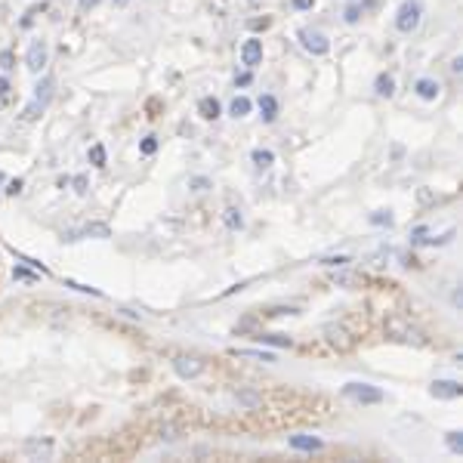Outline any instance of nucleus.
<instances>
[{"label": "nucleus", "mask_w": 463, "mask_h": 463, "mask_svg": "<svg viewBox=\"0 0 463 463\" xmlns=\"http://www.w3.org/2000/svg\"><path fill=\"white\" fill-rule=\"evenodd\" d=\"M251 3H256V0H251Z\"/></svg>", "instance_id": "44"}, {"label": "nucleus", "mask_w": 463, "mask_h": 463, "mask_svg": "<svg viewBox=\"0 0 463 463\" xmlns=\"http://www.w3.org/2000/svg\"><path fill=\"white\" fill-rule=\"evenodd\" d=\"M324 337H327V343L337 346V349H349V346H352V337H349V331H346L343 324H327L324 327Z\"/></svg>", "instance_id": "9"}, {"label": "nucleus", "mask_w": 463, "mask_h": 463, "mask_svg": "<svg viewBox=\"0 0 463 463\" xmlns=\"http://www.w3.org/2000/svg\"><path fill=\"white\" fill-rule=\"evenodd\" d=\"M90 164H93V167H105V146H102V142L90 146Z\"/></svg>", "instance_id": "25"}, {"label": "nucleus", "mask_w": 463, "mask_h": 463, "mask_svg": "<svg viewBox=\"0 0 463 463\" xmlns=\"http://www.w3.org/2000/svg\"><path fill=\"white\" fill-rule=\"evenodd\" d=\"M386 337L398 340V343H411V346H426V337L420 327H414L411 322H405V318H386Z\"/></svg>", "instance_id": "1"}, {"label": "nucleus", "mask_w": 463, "mask_h": 463, "mask_svg": "<svg viewBox=\"0 0 463 463\" xmlns=\"http://www.w3.org/2000/svg\"><path fill=\"white\" fill-rule=\"evenodd\" d=\"M432 201V191H426V189H420V204H430Z\"/></svg>", "instance_id": "42"}, {"label": "nucleus", "mask_w": 463, "mask_h": 463, "mask_svg": "<svg viewBox=\"0 0 463 463\" xmlns=\"http://www.w3.org/2000/svg\"><path fill=\"white\" fill-rule=\"evenodd\" d=\"M260 118L266 120V124H272V120L278 118V99L272 96V93H262L260 96Z\"/></svg>", "instance_id": "15"}, {"label": "nucleus", "mask_w": 463, "mask_h": 463, "mask_svg": "<svg viewBox=\"0 0 463 463\" xmlns=\"http://www.w3.org/2000/svg\"><path fill=\"white\" fill-rule=\"evenodd\" d=\"M25 454L34 460H47L53 454V441L49 439H28L25 441Z\"/></svg>", "instance_id": "11"}, {"label": "nucleus", "mask_w": 463, "mask_h": 463, "mask_svg": "<svg viewBox=\"0 0 463 463\" xmlns=\"http://www.w3.org/2000/svg\"><path fill=\"white\" fill-rule=\"evenodd\" d=\"M0 68L3 71L16 68V56H13V49H0Z\"/></svg>", "instance_id": "29"}, {"label": "nucleus", "mask_w": 463, "mask_h": 463, "mask_svg": "<svg viewBox=\"0 0 463 463\" xmlns=\"http://www.w3.org/2000/svg\"><path fill=\"white\" fill-rule=\"evenodd\" d=\"M253 340L266 346H290V337H284V333H256Z\"/></svg>", "instance_id": "23"}, {"label": "nucleus", "mask_w": 463, "mask_h": 463, "mask_svg": "<svg viewBox=\"0 0 463 463\" xmlns=\"http://www.w3.org/2000/svg\"><path fill=\"white\" fill-rule=\"evenodd\" d=\"M19 191H22V180H13L10 185H6V195H10V198H16Z\"/></svg>", "instance_id": "35"}, {"label": "nucleus", "mask_w": 463, "mask_h": 463, "mask_svg": "<svg viewBox=\"0 0 463 463\" xmlns=\"http://www.w3.org/2000/svg\"><path fill=\"white\" fill-rule=\"evenodd\" d=\"M251 28H253V31H260V28H269V19H253Z\"/></svg>", "instance_id": "40"}, {"label": "nucleus", "mask_w": 463, "mask_h": 463, "mask_svg": "<svg viewBox=\"0 0 463 463\" xmlns=\"http://www.w3.org/2000/svg\"><path fill=\"white\" fill-rule=\"evenodd\" d=\"M288 445L294 448V451H322L324 448V441L322 439H315V436H290L288 439Z\"/></svg>", "instance_id": "14"}, {"label": "nucleus", "mask_w": 463, "mask_h": 463, "mask_svg": "<svg viewBox=\"0 0 463 463\" xmlns=\"http://www.w3.org/2000/svg\"><path fill=\"white\" fill-rule=\"evenodd\" d=\"M99 3V0H81V3H77V6H81V13H87V10H93V6H96Z\"/></svg>", "instance_id": "41"}, {"label": "nucleus", "mask_w": 463, "mask_h": 463, "mask_svg": "<svg viewBox=\"0 0 463 463\" xmlns=\"http://www.w3.org/2000/svg\"><path fill=\"white\" fill-rule=\"evenodd\" d=\"M445 441H448V448H451L454 454H460V451H463V436H460V432H448V439H445Z\"/></svg>", "instance_id": "31"}, {"label": "nucleus", "mask_w": 463, "mask_h": 463, "mask_svg": "<svg viewBox=\"0 0 463 463\" xmlns=\"http://www.w3.org/2000/svg\"><path fill=\"white\" fill-rule=\"evenodd\" d=\"M430 393L436 395V398H445V402H451V398L460 395V383H457V380H436Z\"/></svg>", "instance_id": "12"}, {"label": "nucleus", "mask_w": 463, "mask_h": 463, "mask_svg": "<svg viewBox=\"0 0 463 463\" xmlns=\"http://www.w3.org/2000/svg\"><path fill=\"white\" fill-rule=\"evenodd\" d=\"M451 71H454V74H460V71H463V56H454V59H451Z\"/></svg>", "instance_id": "39"}, {"label": "nucleus", "mask_w": 463, "mask_h": 463, "mask_svg": "<svg viewBox=\"0 0 463 463\" xmlns=\"http://www.w3.org/2000/svg\"><path fill=\"white\" fill-rule=\"evenodd\" d=\"M111 3H115V6H127V3H130V0H111Z\"/></svg>", "instance_id": "43"}, {"label": "nucleus", "mask_w": 463, "mask_h": 463, "mask_svg": "<svg viewBox=\"0 0 463 463\" xmlns=\"http://www.w3.org/2000/svg\"><path fill=\"white\" fill-rule=\"evenodd\" d=\"M324 266H346V262H349V256H324Z\"/></svg>", "instance_id": "33"}, {"label": "nucleus", "mask_w": 463, "mask_h": 463, "mask_svg": "<svg viewBox=\"0 0 463 463\" xmlns=\"http://www.w3.org/2000/svg\"><path fill=\"white\" fill-rule=\"evenodd\" d=\"M262 62V40L260 38H247L241 44V65L244 68H256Z\"/></svg>", "instance_id": "8"}, {"label": "nucleus", "mask_w": 463, "mask_h": 463, "mask_svg": "<svg viewBox=\"0 0 463 463\" xmlns=\"http://www.w3.org/2000/svg\"><path fill=\"white\" fill-rule=\"evenodd\" d=\"M53 90H56V81L53 77H40L38 81V87H34V99L28 102V109H25V120H38L40 115L47 111V105H49V99H53Z\"/></svg>", "instance_id": "2"}, {"label": "nucleus", "mask_w": 463, "mask_h": 463, "mask_svg": "<svg viewBox=\"0 0 463 463\" xmlns=\"http://www.w3.org/2000/svg\"><path fill=\"white\" fill-rule=\"evenodd\" d=\"M247 84H251V68L244 74H235V87H247Z\"/></svg>", "instance_id": "36"}, {"label": "nucleus", "mask_w": 463, "mask_h": 463, "mask_svg": "<svg viewBox=\"0 0 463 463\" xmlns=\"http://www.w3.org/2000/svg\"><path fill=\"white\" fill-rule=\"evenodd\" d=\"M374 90H377V96H383V99H393L395 96V77L393 74H377V81H374Z\"/></svg>", "instance_id": "16"}, {"label": "nucleus", "mask_w": 463, "mask_h": 463, "mask_svg": "<svg viewBox=\"0 0 463 463\" xmlns=\"http://www.w3.org/2000/svg\"><path fill=\"white\" fill-rule=\"evenodd\" d=\"M251 109H253V102L247 96H235L232 105H229V115L232 118H247V115H251Z\"/></svg>", "instance_id": "19"}, {"label": "nucleus", "mask_w": 463, "mask_h": 463, "mask_svg": "<svg viewBox=\"0 0 463 463\" xmlns=\"http://www.w3.org/2000/svg\"><path fill=\"white\" fill-rule=\"evenodd\" d=\"M139 152L142 155H155V152H158V136H146V139H142L139 142Z\"/></svg>", "instance_id": "30"}, {"label": "nucleus", "mask_w": 463, "mask_h": 463, "mask_svg": "<svg viewBox=\"0 0 463 463\" xmlns=\"http://www.w3.org/2000/svg\"><path fill=\"white\" fill-rule=\"evenodd\" d=\"M10 81H6V77H0V102H3V99H10Z\"/></svg>", "instance_id": "37"}, {"label": "nucleus", "mask_w": 463, "mask_h": 463, "mask_svg": "<svg viewBox=\"0 0 463 463\" xmlns=\"http://www.w3.org/2000/svg\"><path fill=\"white\" fill-rule=\"evenodd\" d=\"M173 370L182 377V380H195V377L204 370V359H198V355H176Z\"/></svg>", "instance_id": "7"}, {"label": "nucleus", "mask_w": 463, "mask_h": 463, "mask_svg": "<svg viewBox=\"0 0 463 463\" xmlns=\"http://www.w3.org/2000/svg\"><path fill=\"white\" fill-rule=\"evenodd\" d=\"M223 219H226V226H229L232 232L244 229V217H241V210H238V207H226V210H223Z\"/></svg>", "instance_id": "22"}, {"label": "nucleus", "mask_w": 463, "mask_h": 463, "mask_svg": "<svg viewBox=\"0 0 463 463\" xmlns=\"http://www.w3.org/2000/svg\"><path fill=\"white\" fill-rule=\"evenodd\" d=\"M189 189H191V191H207V189H213V182L207 180V176H191V180H189Z\"/></svg>", "instance_id": "27"}, {"label": "nucleus", "mask_w": 463, "mask_h": 463, "mask_svg": "<svg viewBox=\"0 0 463 463\" xmlns=\"http://www.w3.org/2000/svg\"><path fill=\"white\" fill-rule=\"evenodd\" d=\"M47 59H49L47 40H34V44L28 47V53H25V65H28V71H34V74H40V71L47 68Z\"/></svg>", "instance_id": "6"}, {"label": "nucleus", "mask_w": 463, "mask_h": 463, "mask_svg": "<svg viewBox=\"0 0 463 463\" xmlns=\"http://www.w3.org/2000/svg\"><path fill=\"white\" fill-rule=\"evenodd\" d=\"M198 115H201L204 120H217L219 118V102L213 96H204L201 102H198Z\"/></svg>", "instance_id": "17"}, {"label": "nucleus", "mask_w": 463, "mask_h": 463, "mask_svg": "<svg viewBox=\"0 0 463 463\" xmlns=\"http://www.w3.org/2000/svg\"><path fill=\"white\" fill-rule=\"evenodd\" d=\"M158 436H161V439H167V441H176V439H180V426L170 423V420H167V423H161V426H158Z\"/></svg>", "instance_id": "26"}, {"label": "nucleus", "mask_w": 463, "mask_h": 463, "mask_svg": "<svg viewBox=\"0 0 463 463\" xmlns=\"http://www.w3.org/2000/svg\"><path fill=\"white\" fill-rule=\"evenodd\" d=\"M297 38H300V47L306 49V53H312V56H327V53H331V40H327L322 31H315V28H300Z\"/></svg>", "instance_id": "5"}, {"label": "nucleus", "mask_w": 463, "mask_h": 463, "mask_svg": "<svg viewBox=\"0 0 463 463\" xmlns=\"http://www.w3.org/2000/svg\"><path fill=\"white\" fill-rule=\"evenodd\" d=\"M71 185H74V191H77V195H87L90 180H87V176H74V180H71Z\"/></svg>", "instance_id": "32"}, {"label": "nucleus", "mask_w": 463, "mask_h": 463, "mask_svg": "<svg viewBox=\"0 0 463 463\" xmlns=\"http://www.w3.org/2000/svg\"><path fill=\"white\" fill-rule=\"evenodd\" d=\"M290 3H294V10H312L315 0H290Z\"/></svg>", "instance_id": "38"}, {"label": "nucleus", "mask_w": 463, "mask_h": 463, "mask_svg": "<svg viewBox=\"0 0 463 463\" xmlns=\"http://www.w3.org/2000/svg\"><path fill=\"white\" fill-rule=\"evenodd\" d=\"M414 93L423 99V102H436L439 93H441V84L432 81V77H420V81L414 84Z\"/></svg>", "instance_id": "10"}, {"label": "nucleus", "mask_w": 463, "mask_h": 463, "mask_svg": "<svg viewBox=\"0 0 463 463\" xmlns=\"http://www.w3.org/2000/svg\"><path fill=\"white\" fill-rule=\"evenodd\" d=\"M251 161H253L260 170H269V167L275 164V152H272V148H253V152H251Z\"/></svg>", "instance_id": "18"}, {"label": "nucleus", "mask_w": 463, "mask_h": 463, "mask_svg": "<svg viewBox=\"0 0 463 463\" xmlns=\"http://www.w3.org/2000/svg\"><path fill=\"white\" fill-rule=\"evenodd\" d=\"M343 395L352 398V402H359V405H380L383 398H386V395H383V389L370 386V383H346Z\"/></svg>", "instance_id": "4"}, {"label": "nucleus", "mask_w": 463, "mask_h": 463, "mask_svg": "<svg viewBox=\"0 0 463 463\" xmlns=\"http://www.w3.org/2000/svg\"><path fill=\"white\" fill-rule=\"evenodd\" d=\"M232 355H241V359H256V361H275V352H266V349H235Z\"/></svg>", "instance_id": "20"}, {"label": "nucleus", "mask_w": 463, "mask_h": 463, "mask_svg": "<svg viewBox=\"0 0 463 463\" xmlns=\"http://www.w3.org/2000/svg\"><path fill=\"white\" fill-rule=\"evenodd\" d=\"M359 13H361V6H349V10H346V22L355 25V22H359Z\"/></svg>", "instance_id": "34"}, {"label": "nucleus", "mask_w": 463, "mask_h": 463, "mask_svg": "<svg viewBox=\"0 0 463 463\" xmlns=\"http://www.w3.org/2000/svg\"><path fill=\"white\" fill-rule=\"evenodd\" d=\"M370 223H374V226H393V213L377 210V213H370Z\"/></svg>", "instance_id": "28"}, {"label": "nucleus", "mask_w": 463, "mask_h": 463, "mask_svg": "<svg viewBox=\"0 0 463 463\" xmlns=\"http://www.w3.org/2000/svg\"><path fill=\"white\" fill-rule=\"evenodd\" d=\"M333 284L337 288H346V290H355V288H361L365 284V278H361L359 272H349V269H340V272H333Z\"/></svg>", "instance_id": "13"}, {"label": "nucleus", "mask_w": 463, "mask_h": 463, "mask_svg": "<svg viewBox=\"0 0 463 463\" xmlns=\"http://www.w3.org/2000/svg\"><path fill=\"white\" fill-rule=\"evenodd\" d=\"M81 232H84V238H111V229L105 223H87Z\"/></svg>", "instance_id": "21"}, {"label": "nucleus", "mask_w": 463, "mask_h": 463, "mask_svg": "<svg viewBox=\"0 0 463 463\" xmlns=\"http://www.w3.org/2000/svg\"><path fill=\"white\" fill-rule=\"evenodd\" d=\"M235 398H238L244 408H262V395L251 393V389H241V393H235Z\"/></svg>", "instance_id": "24"}, {"label": "nucleus", "mask_w": 463, "mask_h": 463, "mask_svg": "<svg viewBox=\"0 0 463 463\" xmlns=\"http://www.w3.org/2000/svg\"><path fill=\"white\" fill-rule=\"evenodd\" d=\"M420 19H423V3L420 0H402L395 13V28L402 34H414L420 28Z\"/></svg>", "instance_id": "3"}]
</instances>
